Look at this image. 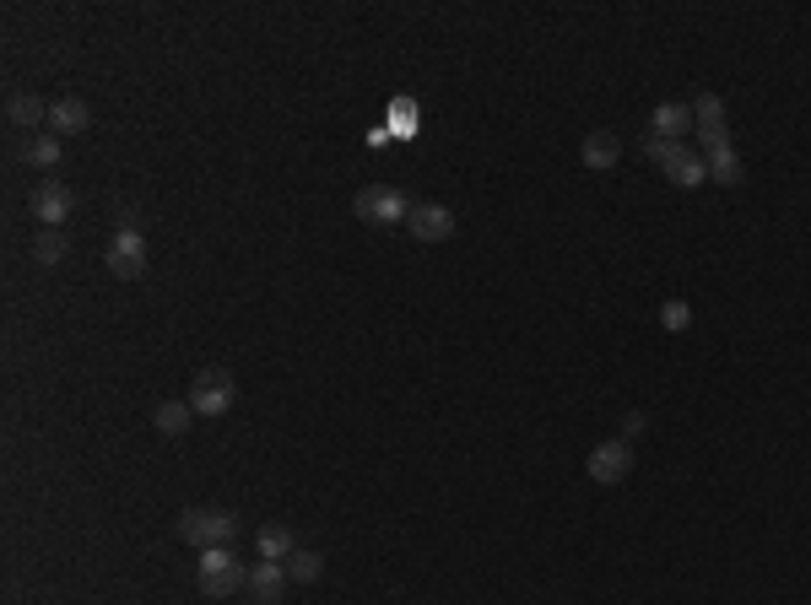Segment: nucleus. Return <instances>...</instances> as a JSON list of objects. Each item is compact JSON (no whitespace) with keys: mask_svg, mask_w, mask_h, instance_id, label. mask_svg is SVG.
Returning <instances> with one entry per match:
<instances>
[{"mask_svg":"<svg viewBox=\"0 0 811 605\" xmlns=\"http://www.w3.org/2000/svg\"><path fill=\"white\" fill-rule=\"evenodd\" d=\"M579 157H584V168H595V173H611L617 168V157H622V141L611 136V130H590L579 146Z\"/></svg>","mask_w":811,"mask_h":605,"instance_id":"f8f14e48","label":"nucleus"},{"mask_svg":"<svg viewBox=\"0 0 811 605\" xmlns=\"http://www.w3.org/2000/svg\"><path fill=\"white\" fill-rule=\"evenodd\" d=\"M87 103L76 98V92H65V98H55L49 103V130H55V136H82L87 130Z\"/></svg>","mask_w":811,"mask_h":605,"instance_id":"9b49d317","label":"nucleus"},{"mask_svg":"<svg viewBox=\"0 0 811 605\" xmlns=\"http://www.w3.org/2000/svg\"><path fill=\"white\" fill-rule=\"evenodd\" d=\"M644 427H649V422H644L638 411H628V416H622V438H628V443H633L638 433H644Z\"/></svg>","mask_w":811,"mask_h":605,"instance_id":"b1692460","label":"nucleus"},{"mask_svg":"<svg viewBox=\"0 0 811 605\" xmlns=\"http://www.w3.org/2000/svg\"><path fill=\"white\" fill-rule=\"evenodd\" d=\"M179 535L190 546H201V551L228 546L238 535V514H233V508H184V514H179Z\"/></svg>","mask_w":811,"mask_h":605,"instance_id":"f257e3e1","label":"nucleus"},{"mask_svg":"<svg viewBox=\"0 0 811 605\" xmlns=\"http://www.w3.org/2000/svg\"><path fill=\"white\" fill-rule=\"evenodd\" d=\"M584 470H590V476L601 481V487H617V481L633 470V443H628V438H606V443H595L590 460H584Z\"/></svg>","mask_w":811,"mask_h":605,"instance_id":"423d86ee","label":"nucleus"},{"mask_svg":"<svg viewBox=\"0 0 811 605\" xmlns=\"http://www.w3.org/2000/svg\"><path fill=\"white\" fill-rule=\"evenodd\" d=\"M255 551H260V562H287L298 546H292V530H287V524H265V530L255 535Z\"/></svg>","mask_w":811,"mask_h":605,"instance_id":"dca6fc26","label":"nucleus"},{"mask_svg":"<svg viewBox=\"0 0 811 605\" xmlns=\"http://www.w3.org/2000/svg\"><path fill=\"white\" fill-rule=\"evenodd\" d=\"M709 168H714V179H725V184L741 179V163H736V152H730V146H714V152H709Z\"/></svg>","mask_w":811,"mask_h":605,"instance_id":"4be33fe9","label":"nucleus"},{"mask_svg":"<svg viewBox=\"0 0 811 605\" xmlns=\"http://www.w3.org/2000/svg\"><path fill=\"white\" fill-rule=\"evenodd\" d=\"M644 157L649 163H660V168H671L676 157H682V141H666V136H649L644 141Z\"/></svg>","mask_w":811,"mask_h":605,"instance_id":"412c9836","label":"nucleus"},{"mask_svg":"<svg viewBox=\"0 0 811 605\" xmlns=\"http://www.w3.org/2000/svg\"><path fill=\"white\" fill-rule=\"evenodd\" d=\"M190 422H195V411H190V400H157V411H152V427L163 438H184L190 433Z\"/></svg>","mask_w":811,"mask_h":605,"instance_id":"ddd939ff","label":"nucleus"},{"mask_svg":"<svg viewBox=\"0 0 811 605\" xmlns=\"http://www.w3.org/2000/svg\"><path fill=\"white\" fill-rule=\"evenodd\" d=\"M109 271L119 276V281H130V276H141L146 271V238H141V227L130 222V211L119 217V227H114V238H109Z\"/></svg>","mask_w":811,"mask_h":605,"instance_id":"20e7f679","label":"nucleus"},{"mask_svg":"<svg viewBox=\"0 0 811 605\" xmlns=\"http://www.w3.org/2000/svg\"><path fill=\"white\" fill-rule=\"evenodd\" d=\"M693 125H698V130H720V125H725V103L714 98V92H703V98L693 103Z\"/></svg>","mask_w":811,"mask_h":605,"instance_id":"6ab92c4d","label":"nucleus"},{"mask_svg":"<svg viewBox=\"0 0 811 605\" xmlns=\"http://www.w3.org/2000/svg\"><path fill=\"white\" fill-rule=\"evenodd\" d=\"M71 206H76V195L65 190L60 179H44V184L33 190V217L44 222V227H60L65 217H71Z\"/></svg>","mask_w":811,"mask_h":605,"instance_id":"1a4fd4ad","label":"nucleus"},{"mask_svg":"<svg viewBox=\"0 0 811 605\" xmlns=\"http://www.w3.org/2000/svg\"><path fill=\"white\" fill-rule=\"evenodd\" d=\"M319 573H325V557H319V551H292V557H287V578H292V584H314V578Z\"/></svg>","mask_w":811,"mask_h":605,"instance_id":"f3484780","label":"nucleus"},{"mask_svg":"<svg viewBox=\"0 0 811 605\" xmlns=\"http://www.w3.org/2000/svg\"><path fill=\"white\" fill-rule=\"evenodd\" d=\"M244 589H249V600H255V605H282V595H287V562H255Z\"/></svg>","mask_w":811,"mask_h":605,"instance_id":"6e6552de","label":"nucleus"},{"mask_svg":"<svg viewBox=\"0 0 811 605\" xmlns=\"http://www.w3.org/2000/svg\"><path fill=\"white\" fill-rule=\"evenodd\" d=\"M233 395H238V389H233V373H228V368H201V373L190 379V395H184V400H190L195 416L217 422V416H228Z\"/></svg>","mask_w":811,"mask_h":605,"instance_id":"7ed1b4c3","label":"nucleus"},{"mask_svg":"<svg viewBox=\"0 0 811 605\" xmlns=\"http://www.w3.org/2000/svg\"><path fill=\"white\" fill-rule=\"evenodd\" d=\"M649 125H655V136L682 141V130H693V103H660Z\"/></svg>","mask_w":811,"mask_h":605,"instance_id":"2eb2a0df","label":"nucleus"},{"mask_svg":"<svg viewBox=\"0 0 811 605\" xmlns=\"http://www.w3.org/2000/svg\"><path fill=\"white\" fill-rule=\"evenodd\" d=\"M666 179L682 184V190H693V184H703V163H698L693 152H682V157H676V163L666 168Z\"/></svg>","mask_w":811,"mask_h":605,"instance_id":"aec40b11","label":"nucleus"},{"mask_svg":"<svg viewBox=\"0 0 811 605\" xmlns=\"http://www.w3.org/2000/svg\"><path fill=\"white\" fill-rule=\"evenodd\" d=\"M65 249H71V244H65L60 227H44V233L33 238V260H38V265H60V260H65Z\"/></svg>","mask_w":811,"mask_h":605,"instance_id":"a211bd4d","label":"nucleus"},{"mask_svg":"<svg viewBox=\"0 0 811 605\" xmlns=\"http://www.w3.org/2000/svg\"><path fill=\"white\" fill-rule=\"evenodd\" d=\"M406 227H411V238H417V244H444V238L455 233V211L438 206V200H422V206H411Z\"/></svg>","mask_w":811,"mask_h":605,"instance_id":"0eeeda50","label":"nucleus"},{"mask_svg":"<svg viewBox=\"0 0 811 605\" xmlns=\"http://www.w3.org/2000/svg\"><path fill=\"white\" fill-rule=\"evenodd\" d=\"M195 578H201V589L211 600H228V595H238V589L249 584V568L233 557L228 546H211V551H201V568H195Z\"/></svg>","mask_w":811,"mask_h":605,"instance_id":"f03ea898","label":"nucleus"},{"mask_svg":"<svg viewBox=\"0 0 811 605\" xmlns=\"http://www.w3.org/2000/svg\"><path fill=\"white\" fill-rule=\"evenodd\" d=\"M352 206H357V217H363V222H379V227L411 217V200L395 190V184H368V190H357Z\"/></svg>","mask_w":811,"mask_h":605,"instance_id":"39448f33","label":"nucleus"},{"mask_svg":"<svg viewBox=\"0 0 811 605\" xmlns=\"http://www.w3.org/2000/svg\"><path fill=\"white\" fill-rule=\"evenodd\" d=\"M17 152H22V163H28V168H55L60 163V136H55V130H38V136H22Z\"/></svg>","mask_w":811,"mask_h":605,"instance_id":"4468645a","label":"nucleus"},{"mask_svg":"<svg viewBox=\"0 0 811 605\" xmlns=\"http://www.w3.org/2000/svg\"><path fill=\"white\" fill-rule=\"evenodd\" d=\"M660 325H666V330H687V325H693V308H687L682 298H671L666 308H660Z\"/></svg>","mask_w":811,"mask_h":605,"instance_id":"5701e85b","label":"nucleus"},{"mask_svg":"<svg viewBox=\"0 0 811 605\" xmlns=\"http://www.w3.org/2000/svg\"><path fill=\"white\" fill-rule=\"evenodd\" d=\"M6 119L17 130H28V136H38V125H49V103L38 98V92H11V98H6Z\"/></svg>","mask_w":811,"mask_h":605,"instance_id":"9d476101","label":"nucleus"}]
</instances>
